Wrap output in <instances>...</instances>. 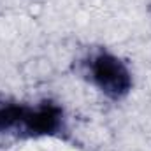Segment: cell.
I'll return each mask as SVG.
<instances>
[{
    "mask_svg": "<svg viewBox=\"0 0 151 151\" xmlns=\"http://www.w3.org/2000/svg\"><path fill=\"white\" fill-rule=\"evenodd\" d=\"M93 84L111 99H121L132 90V74L127 65L111 53H99L88 62Z\"/></svg>",
    "mask_w": 151,
    "mask_h": 151,
    "instance_id": "obj_1",
    "label": "cell"
},
{
    "mask_svg": "<svg viewBox=\"0 0 151 151\" xmlns=\"http://www.w3.org/2000/svg\"><path fill=\"white\" fill-rule=\"evenodd\" d=\"M63 128V111L53 102H42L37 107H32L30 118L27 121L25 134L32 137L56 135Z\"/></svg>",
    "mask_w": 151,
    "mask_h": 151,
    "instance_id": "obj_2",
    "label": "cell"
},
{
    "mask_svg": "<svg viewBox=\"0 0 151 151\" xmlns=\"http://www.w3.org/2000/svg\"><path fill=\"white\" fill-rule=\"evenodd\" d=\"M30 111H32V107L14 102V100H9L0 95V134L12 132V130L25 132Z\"/></svg>",
    "mask_w": 151,
    "mask_h": 151,
    "instance_id": "obj_3",
    "label": "cell"
}]
</instances>
